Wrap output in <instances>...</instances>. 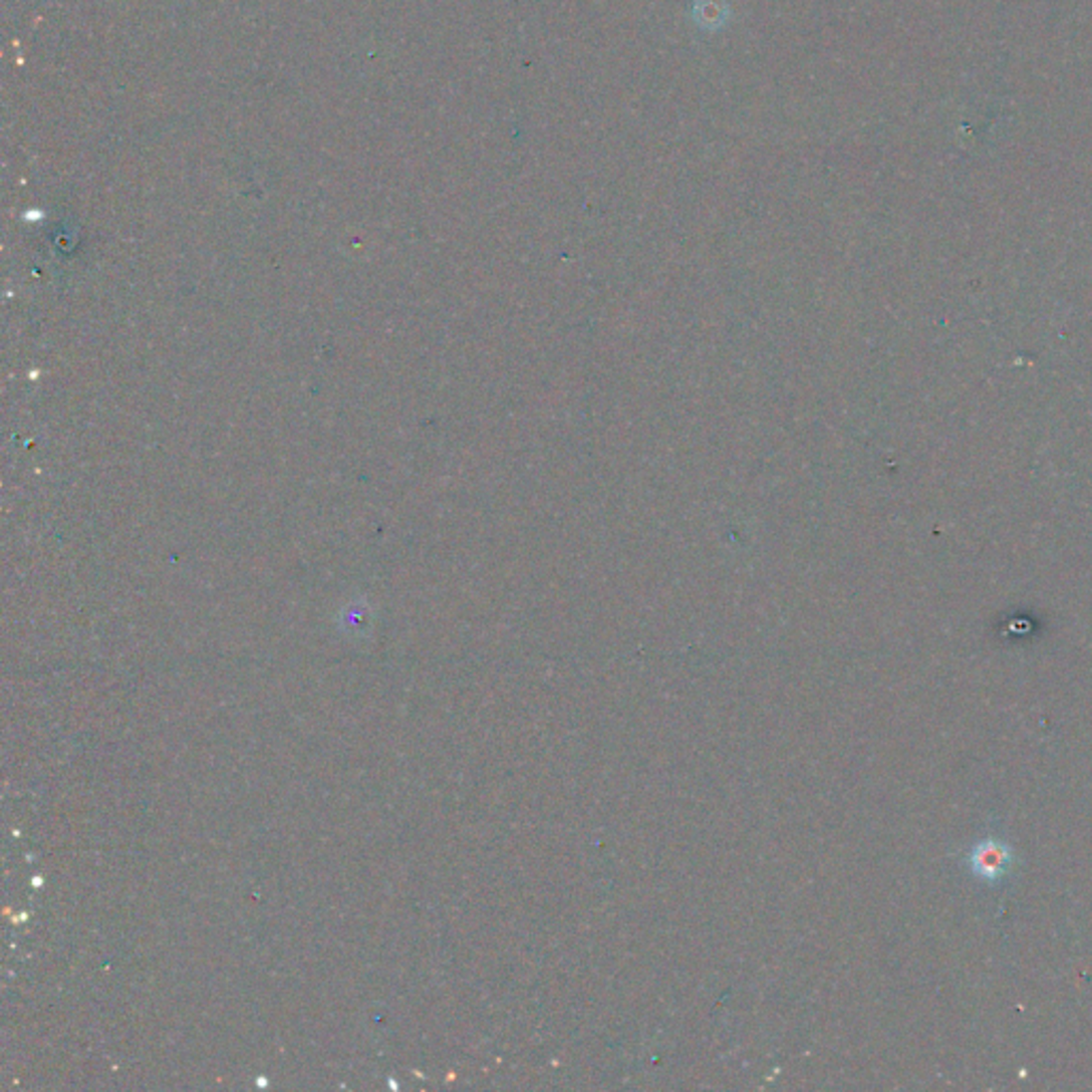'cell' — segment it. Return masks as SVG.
I'll use <instances>...</instances> for the list:
<instances>
[{
    "label": "cell",
    "mask_w": 1092,
    "mask_h": 1092,
    "mask_svg": "<svg viewBox=\"0 0 1092 1092\" xmlns=\"http://www.w3.org/2000/svg\"><path fill=\"white\" fill-rule=\"evenodd\" d=\"M692 15L698 26H703L705 30H715L726 24L728 7L722 0H696Z\"/></svg>",
    "instance_id": "obj_2"
},
{
    "label": "cell",
    "mask_w": 1092,
    "mask_h": 1092,
    "mask_svg": "<svg viewBox=\"0 0 1092 1092\" xmlns=\"http://www.w3.org/2000/svg\"><path fill=\"white\" fill-rule=\"evenodd\" d=\"M1012 860L1014 856L1010 847L1001 841L986 839L978 843L976 849L971 851L969 866L978 877L986 881H997L1007 873V870H1010Z\"/></svg>",
    "instance_id": "obj_1"
}]
</instances>
